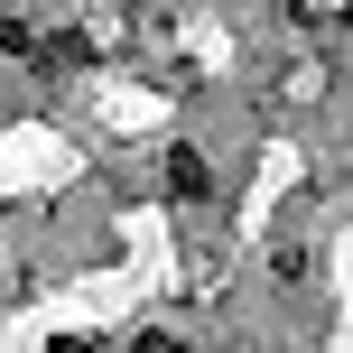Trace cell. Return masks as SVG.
Masks as SVG:
<instances>
[{
    "label": "cell",
    "instance_id": "obj_1",
    "mask_svg": "<svg viewBox=\"0 0 353 353\" xmlns=\"http://www.w3.org/2000/svg\"><path fill=\"white\" fill-rule=\"evenodd\" d=\"M168 195H176V205L205 195V149H168Z\"/></svg>",
    "mask_w": 353,
    "mask_h": 353
},
{
    "label": "cell",
    "instance_id": "obj_2",
    "mask_svg": "<svg viewBox=\"0 0 353 353\" xmlns=\"http://www.w3.org/2000/svg\"><path fill=\"white\" fill-rule=\"evenodd\" d=\"M28 47V28H19V19H0V56H19Z\"/></svg>",
    "mask_w": 353,
    "mask_h": 353
}]
</instances>
